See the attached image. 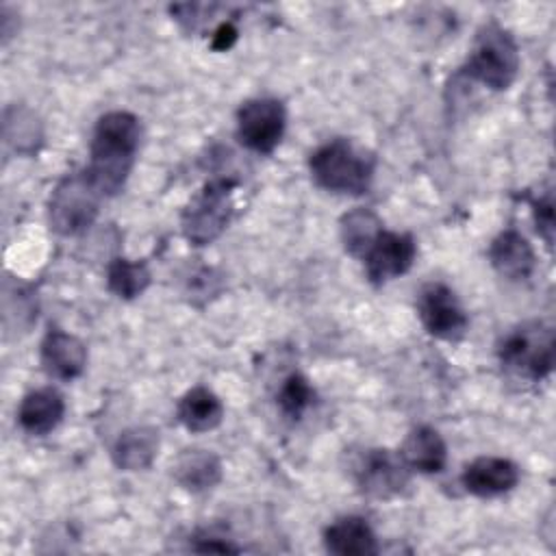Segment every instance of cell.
I'll use <instances>...</instances> for the list:
<instances>
[{"mask_svg": "<svg viewBox=\"0 0 556 556\" xmlns=\"http://www.w3.org/2000/svg\"><path fill=\"white\" fill-rule=\"evenodd\" d=\"M139 137V119L128 111H111L98 119L85 174L102 195H115L122 191L135 165Z\"/></svg>", "mask_w": 556, "mask_h": 556, "instance_id": "cell-1", "label": "cell"}, {"mask_svg": "<svg viewBox=\"0 0 556 556\" xmlns=\"http://www.w3.org/2000/svg\"><path fill=\"white\" fill-rule=\"evenodd\" d=\"M308 167L321 189L361 195L371 187L376 159L350 139H332L311 154Z\"/></svg>", "mask_w": 556, "mask_h": 556, "instance_id": "cell-2", "label": "cell"}, {"mask_svg": "<svg viewBox=\"0 0 556 556\" xmlns=\"http://www.w3.org/2000/svg\"><path fill=\"white\" fill-rule=\"evenodd\" d=\"M463 72L493 91L508 89L519 72V50L513 35L495 22L484 24Z\"/></svg>", "mask_w": 556, "mask_h": 556, "instance_id": "cell-3", "label": "cell"}, {"mask_svg": "<svg viewBox=\"0 0 556 556\" xmlns=\"http://www.w3.org/2000/svg\"><path fill=\"white\" fill-rule=\"evenodd\" d=\"M554 330L543 321L515 328L500 345L502 367L523 380H543L554 367Z\"/></svg>", "mask_w": 556, "mask_h": 556, "instance_id": "cell-4", "label": "cell"}, {"mask_svg": "<svg viewBox=\"0 0 556 556\" xmlns=\"http://www.w3.org/2000/svg\"><path fill=\"white\" fill-rule=\"evenodd\" d=\"M237 180L215 178L191 198L182 211V235L193 245L213 243L228 226L232 213V191Z\"/></svg>", "mask_w": 556, "mask_h": 556, "instance_id": "cell-5", "label": "cell"}, {"mask_svg": "<svg viewBox=\"0 0 556 556\" xmlns=\"http://www.w3.org/2000/svg\"><path fill=\"white\" fill-rule=\"evenodd\" d=\"M100 198L102 193L85 172L63 178L54 187L48 204L52 230L63 237L85 232L98 217Z\"/></svg>", "mask_w": 556, "mask_h": 556, "instance_id": "cell-6", "label": "cell"}, {"mask_svg": "<svg viewBox=\"0 0 556 556\" xmlns=\"http://www.w3.org/2000/svg\"><path fill=\"white\" fill-rule=\"evenodd\" d=\"M287 124V113L276 98H252L245 100L237 111V135L239 141L261 154L274 152L280 143Z\"/></svg>", "mask_w": 556, "mask_h": 556, "instance_id": "cell-7", "label": "cell"}, {"mask_svg": "<svg viewBox=\"0 0 556 556\" xmlns=\"http://www.w3.org/2000/svg\"><path fill=\"white\" fill-rule=\"evenodd\" d=\"M354 480L367 497L389 500L402 495L410 482V473L402 456L389 450H365L354 463Z\"/></svg>", "mask_w": 556, "mask_h": 556, "instance_id": "cell-8", "label": "cell"}, {"mask_svg": "<svg viewBox=\"0 0 556 556\" xmlns=\"http://www.w3.org/2000/svg\"><path fill=\"white\" fill-rule=\"evenodd\" d=\"M417 311L424 328L437 339L456 341L465 334L469 324L458 298L443 282H428L421 287Z\"/></svg>", "mask_w": 556, "mask_h": 556, "instance_id": "cell-9", "label": "cell"}, {"mask_svg": "<svg viewBox=\"0 0 556 556\" xmlns=\"http://www.w3.org/2000/svg\"><path fill=\"white\" fill-rule=\"evenodd\" d=\"M415 254L417 245L410 235L382 230L367 250V254L363 256L367 278L374 285H384L393 278H400L410 269Z\"/></svg>", "mask_w": 556, "mask_h": 556, "instance_id": "cell-10", "label": "cell"}, {"mask_svg": "<svg viewBox=\"0 0 556 556\" xmlns=\"http://www.w3.org/2000/svg\"><path fill=\"white\" fill-rule=\"evenodd\" d=\"M460 482L471 495L495 497L515 489L519 482V467L502 456H480L465 467Z\"/></svg>", "mask_w": 556, "mask_h": 556, "instance_id": "cell-11", "label": "cell"}, {"mask_svg": "<svg viewBox=\"0 0 556 556\" xmlns=\"http://www.w3.org/2000/svg\"><path fill=\"white\" fill-rule=\"evenodd\" d=\"M41 365L56 380H74L87 365L85 343L65 330L52 328L41 341Z\"/></svg>", "mask_w": 556, "mask_h": 556, "instance_id": "cell-12", "label": "cell"}, {"mask_svg": "<svg viewBox=\"0 0 556 556\" xmlns=\"http://www.w3.org/2000/svg\"><path fill=\"white\" fill-rule=\"evenodd\" d=\"M489 258L495 271L508 280L530 278L536 265V256L530 241L517 230L500 232L489 248Z\"/></svg>", "mask_w": 556, "mask_h": 556, "instance_id": "cell-13", "label": "cell"}, {"mask_svg": "<svg viewBox=\"0 0 556 556\" xmlns=\"http://www.w3.org/2000/svg\"><path fill=\"white\" fill-rule=\"evenodd\" d=\"M63 413H65L63 395L52 387H43L24 395L17 408V421L28 434L43 437L59 426V421L63 419Z\"/></svg>", "mask_w": 556, "mask_h": 556, "instance_id": "cell-14", "label": "cell"}, {"mask_svg": "<svg viewBox=\"0 0 556 556\" xmlns=\"http://www.w3.org/2000/svg\"><path fill=\"white\" fill-rule=\"evenodd\" d=\"M324 545L337 556H371L378 552V541L367 519L348 515L330 523L324 532Z\"/></svg>", "mask_w": 556, "mask_h": 556, "instance_id": "cell-15", "label": "cell"}, {"mask_svg": "<svg viewBox=\"0 0 556 556\" xmlns=\"http://www.w3.org/2000/svg\"><path fill=\"white\" fill-rule=\"evenodd\" d=\"M400 456L413 471L439 473L447 463V445L434 428L417 426L404 439Z\"/></svg>", "mask_w": 556, "mask_h": 556, "instance_id": "cell-16", "label": "cell"}, {"mask_svg": "<svg viewBox=\"0 0 556 556\" xmlns=\"http://www.w3.org/2000/svg\"><path fill=\"white\" fill-rule=\"evenodd\" d=\"M172 476L182 489L191 493H202L219 484L222 463L208 450H185L174 460Z\"/></svg>", "mask_w": 556, "mask_h": 556, "instance_id": "cell-17", "label": "cell"}, {"mask_svg": "<svg viewBox=\"0 0 556 556\" xmlns=\"http://www.w3.org/2000/svg\"><path fill=\"white\" fill-rule=\"evenodd\" d=\"M159 452V430L152 426H135L124 430L113 445V463L124 471L148 469Z\"/></svg>", "mask_w": 556, "mask_h": 556, "instance_id": "cell-18", "label": "cell"}, {"mask_svg": "<svg viewBox=\"0 0 556 556\" xmlns=\"http://www.w3.org/2000/svg\"><path fill=\"white\" fill-rule=\"evenodd\" d=\"M224 404L206 387L189 389L178 402V419L189 432H208L222 424Z\"/></svg>", "mask_w": 556, "mask_h": 556, "instance_id": "cell-19", "label": "cell"}, {"mask_svg": "<svg viewBox=\"0 0 556 556\" xmlns=\"http://www.w3.org/2000/svg\"><path fill=\"white\" fill-rule=\"evenodd\" d=\"M382 230V222L371 208H352L341 217L339 224L343 248L356 258H363L367 254V250Z\"/></svg>", "mask_w": 556, "mask_h": 556, "instance_id": "cell-20", "label": "cell"}, {"mask_svg": "<svg viewBox=\"0 0 556 556\" xmlns=\"http://www.w3.org/2000/svg\"><path fill=\"white\" fill-rule=\"evenodd\" d=\"M106 285L117 298L132 300L148 289L150 269L143 261H128L122 256L113 258L106 269Z\"/></svg>", "mask_w": 556, "mask_h": 556, "instance_id": "cell-21", "label": "cell"}, {"mask_svg": "<svg viewBox=\"0 0 556 556\" xmlns=\"http://www.w3.org/2000/svg\"><path fill=\"white\" fill-rule=\"evenodd\" d=\"M41 141V126L37 117L24 109L13 106L4 111V143L20 154H28Z\"/></svg>", "mask_w": 556, "mask_h": 556, "instance_id": "cell-22", "label": "cell"}, {"mask_svg": "<svg viewBox=\"0 0 556 556\" xmlns=\"http://www.w3.org/2000/svg\"><path fill=\"white\" fill-rule=\"evenodd\" d=\"M313 400H315V391L311 382L298 371L287 376V380L278 391V406L291 419H300L302 413L313 404Z\"/></svg>", "mask_w": 556, "mask_h": 556, "instance_id": "cell-23", "label": "cell"}, {"mask_svg": "<svg viewBox=\"0 0 556 556\" xmlns=\"http://www.w3.org/2000/svg\"><path fill=\"white\" fill-rule=\"evenodd\" d=\"M534 206V219H536V230L543 235L545 243L552 248V241H554V202H552V193L543 195V198H536L532 202Z\"/></svg>", "mask_w": 556, "mask_h": 556, "instance_id": "cell-24", "label": "cell"}, {"mask_svg": "<svg viewBox=\"0 0 556 556\" xmlns=\"http://www.w3.org/2000/svg\"><path fill=\"white\" fill-rule=\"evenodd\" d=\"M237 28L232 22H224L217 26V30L213 33V39H211V48L213 50H228L235 41H237Z\"/></svg>", "mask_w": 556, "mask_h": 556, "instance_id": "cell-25", "label": "cell"}, {"mask_svg": "<svg viewBox=\"0 0 556 556\" xmlns=\"http://www.w3.org/2000/svg\"><path fill=\"white\" fill-rule=\"evenodd\" d=\"M200 541H202V543L193 547L195 552H217V554L239 552L235 545H230V543H226V541H222V539H217V536H202Z\"/></svg>", "mask_w": 556, "mask_h": 556, "instance_id": "cell-26", "label": "cell"}]
</instances>
